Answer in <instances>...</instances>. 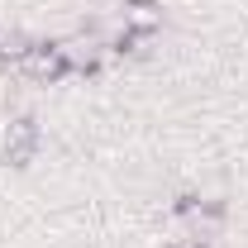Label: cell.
I'll return each instance as SVG.
<instances>
[{
	"label": "cell",
	"instance_id": "1",
	"mask_svg": "<svg viewBox=\"0 0 248 248\" xmlns=\"http://www.w3.org/2000/svg\"><path fill=\"white\" fill-rule=\"evenodd\" d=\"M19 72L33 77V81H58L62 72H72V67H67L62 43H29V53L19 58Z\"/></svg>",
	"mask_w": 248,
	"mask_h": 248
},
{
	"label": "cell",
	"instance_id": "2",
	"mask_svg": "<svg viewBox=\"0 0 248 248\" xmlns=\"http://www.w3.org/2000/svg\"><path fill=\"white\" fill-rule=\"evenodd\" d=\"M38 124L33 120H10V129H5V162H15V167H24L33 153H38Z\"/></svg>",
	"mask_w": 248,
	"mask_h": 248
},
{
	"label": "cell",
	"instance_id": "3",
	"mask_svg": "<svg viewBox=\"0 0 248 248\" xmlns=\"http://www.w3.org/2000/svg\"><path fill=\"white\" fill-rule=\"evenodd\" d=\"M124 33H153L157 24H162V10H157V0H124Z\"/></svg>",
	"mask_w": 248,
	"mask_h": 248
},
{
	"label": "cell",
	"instance_id": "4",
	"mask_svg": "<svg viewBox=\"0 0 248 248\" xmlns=\"http://www.w3.org/2000/svg\"><path fill=\"white\" fill-rule=\"evenodd\" d=\"M62 53H67V67H81V72L100 67V43L95 38H72V43H62Z\"/></svg>",
	"mask_w": 248,
	"mask_h": 248
},
{
	"label": "cell",
	"instance_id": "5",
	"mask_svg": "<svg viewBox=\"0 0 248 248\" xmlns=\"http://www.w3.org/2000/svg\"><path fill=\"white\" fill-rule=\"evenodd\" d=\"M29 53V38L19 29H0V67H19V58Z\"/></svg>",
	"mask_w": 248,
	"mask_h": 248
},
{
	"label": "cell",
	"instance_id": "6",
	"mask_svg": "<svg viewBox=\"0 0 248 248\" xmlns=\"http://www.w3.org/2000/svg\"><path fill=\"white\" fill-rule=\"evenodd\" d=\"M177 248H201V244H177Z\"/></svg>",
	"mask_w": 248,
	"mask_h": 248
}]
</instances>
